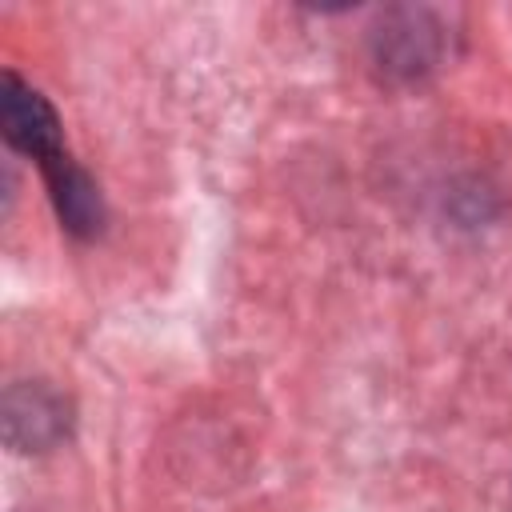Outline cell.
<instances>
[{
  "label": "cell",
  "mask_w": 512,
  "mask_h": 512,
  "mask_svg": "<svg viewBox=\"0 0 512 512\" xmlns=\"http://www.w3.org/2000/svg\"><path fill=\"white\" fill-rule=\"evenodd\" d=\"M0 132L16 152L36 156L40 164L64 156L60 120H56L52 104L32 84H24L16 72H4V80H0Z\"/></svg>",
  "instance_id": "obj_1"
},
{
  "label": "cell",
  "mask_w": 512,
  "mask_h": 512,
  "mask_svg": "<svg viewBox=\"0 0 512 512\" xmlns=\"http://www.w3.org/2000/svg\"><path fill=\"white\" fill-rule=\"evenodd\" d=\"M40 168H44V180H48L60 224L72 236H96L100 224H104V200H100V188L92 184V176L68 152L40 164Z\"/></svg>",
  "instance_id": "obj_2"
},
{
  "label": "cell",
  "mask_w": 512,
  "mask_h": 512,
  "mask_svg": "<svg viewBox=\"0 0 512 512\" xmlns=\"http://www.w3.org/2000/svg\"><path fill=\"white\" fill-rule=\"evenodd\" d=\"M60 412L64 408H60V400L48 388H40V384L12 388L8 400H4V432H8V444L20 448V452H32V448L52 444L64 432Z\"/></svg>",
  "instance_id": "obj_3"
}]
</instances>
